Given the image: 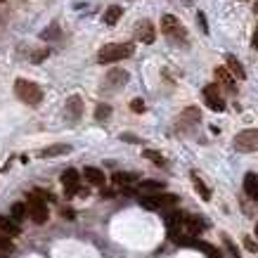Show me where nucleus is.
<instances>
[{
    "instance_id": "30",
    "label": "nucleus",
    "mask_w": 258,
    "mask_h": 258,
    "mask_svg": "<svg viewBox=\"0 0 258 258\" xmlns=\"http://www.w3.org/2000/svg\"><path fill=\"white\" fill-rule=\"evenodd\" d=\"M251 45L258 50V29H256V33H253V40H251Z\"/></svg>"
},
{
    "instance_id": "16",
    "label": "nucleus",
    "mask_w": 258,
    "mask_h": 258,
    "mask_svg": "<svg viewBox=\"0 0 258 258\" xmlns=\"http://www.w3.org/2000/svg\"><path fill=\"white\" fill-rule=\"evenodd\" d=\"M227 71H230V74H232L237 81L246 79V71H244V67L239 64V59H237V57H232V55L227 57Z\"/></svg>"
},
{
    "instance_id": "19",
    "label": "nucleus",
    "mask_w": 258,
    "mask_h": 258,
    "mask_svg": "<svg viewBox=\"0 0 258 258\" xmlns=\"http://www.w3.org/2000/svg\"><path fill=\"white\" fill-rule=\"evenodd\" d=\"M125 81H128V74H125L123 69H114V71H109V74H107V83H109V86L121 88Z\"/></svg>"
},
{
    "instance_id": "10",
    "label": "nucleus",
    "mask_w": 258,
    "mask_h": 258,
    "mask_svg": "<svg viewBox=\"0 0 258 258\" xmlns=\"http://www.w3.org/2000/svg\"><path fill=\"white\" fill-rule=\"evenodd\" d=\"M22 232V227H19V223H17L12 216H0V235H5V237H17Z\"/></svg>"
},
{
    "instance_id": "1",
    "label": "nucleus",
    "mask_w": 258,
    "mask_h": 258,
    "mask_svg": "<svg viewBox=\"0 0 258 258\" xmlns=\"http://www.w3.org/2000/svg\"><path fill=\"white\" fill-rule=\"evenodd\" d=\"M133 52H135L133 43H109V45H104L100 52H97V62L100 64L121 62V59H128Z\"/></svg>"
},
{
    "instance_id": "17",
    "label": "nucleus",
    "mask_w": 258,
    "mask_h": 258,
    "mask_svg": "<svg viewBox=\"0 0 258 258\" xmlns=\"http://www.w3.org/2000/svg\"><path fill=\"white\" fill-rule=\"evenodd\" d=\"M138 189H140V192H149V195H159V192L164 189V182H159V180H140V182H138Z\"/></svg>"
},
{
    "instance_id": "12",
    "label": "nucleus",
    "mask_w": 258,
    "mask_h": 258,
    "mask_svg": "<svg viewBox=\"0 0 258 258\" xmlns=\"http://www.w3.org/2000/svg\"><path fill=\"white\" fill-rule=\"evenodd\" d=\"M216 81H218V86H223L225 90H235V76H232L225 67H218V69H216Z\"/></svg>"
},
{
    "instance_id": "32",
    "label": "nucleus",
    "mask_w": 258,
    "mask_h": 258,
    "mask_svg": "<svg viewBox=\"0 0 258 258\" xmlns=\"http://www.w3.org/2000/svg\"><path fill=\"white\" fill-rule=\"evenodd\" d=\"M256 237H258V225H256Z\"/></svg>"
},
{
    "instance_id": "22",
    "label": "nucleus",
    "mask_w": 258,
    "mask_h": 258,
    "mask_svg": "<svg viewBox=\"0 0 258 258\" xmlns=\"http://www.w3.org/2000/svg\"><path fill=\"white\" fill-rule=\"evenodd\" d=\"M67 109H69L71 118L81 116V111H83V102H81L79 95H74V97H69V102H67Z\"/></svg>"
},
{
    "instance_id": "7",
    "label": "nucleus",
    "mask_w": 258,
    "mask_h": 258,
    "mask_svg": "<svg viewBox=\"0 0 258 258\" xmlns=\"http://www.w3.org/2000/svg\"><path fill=\"white\" fill-rule=\"evenodd\" d=\"M204 100H206V104H209L213 111H223V109H225V100L220 97L218 83H211V86L204 88Z\"/></svg>"
},
{
    "instance_id": "26",
    "label": "nucleus",
    "mask_w": 258,
    "mask_h": 258,
    "mask_svg": "<svg viewBox=\"0 0 258 258\" xmlns=\"http://www.w3.org/2000/svg\"><path fill=\"white\" fill-rule=\"evenodd\" d=\"M109 114H111V109L107 107V104H100V107H97V111H95V116L100 118V121H104V118L109 116Z\"/></svg>"
},
{
    "instance_id": "28",
    "label": "nucleus",
    "mask_w": 258,
    "mask_h": 258,
    "mask_svg": "<svg viewBox=\"0 0 258 258\" xmlns=\"http://www.w3.org/2000/svg\"><path fill=\"white\" fill-rule=\"evenodd\" d=\"M131 109H133V111H145V104H142V100H133V102H131Z\"/></svg>"
},
{
    "instance_id": "20",
    "label": "nucleus",
    "mask_w": 258,
    "mask_h": 258,
    "mask_svg": "<svg viewBox=\"0 0 258 258\" xmlns=\"http://www.w3.org/2000/svg\"><path fill=\"white\" fill-rule=\"evenodd\" d=\"M192 185L197 187V192H199V197H202L204 202H209V199H211V189H209L206 185H204V180L199 178L197 173H192Z\"/></svg>"
},
{
    "instance_id": "6",
    "label": "nucleus",
    "mask_w": 258,
    "mask_h": 258,
    "mask_svg": "<svg viewBox=\"0 0 258 258\" xmlns=\"http://www.w3.org/2000/svg\"><path fill=\"white\" fill-rule=\"evenodd\" d=\"M235 149L237 152H256L258 149V131L256 128H246L242 133L235 135Z\"/></svg>"
},
{
    "instance_id": "4",
    "label": "nucleus",
    "mask_w": 258,
    "mask_h": 258,
    "mask_svg": "<svg viewBox=\"0 0 258 258\" xmlns=\"http://www.w3.org/2000/svg\"><path fill=\"white\" fill-rule=\"evenodd\" d=\"M140 204L145 206V209H149V211H166V209H173V206L178 204V197L159 192V195L140 197Z\"/></svg>"
},
{
    "instance_id": "3",
    "label": "nucleus",
    "mask_w": 258,
    "mask_h": 258,
    "mask_svg": "<svg viewBox=\"0 0 258 258\" xmlns=\"http://www.w3.org/2000/svg\"><path fill=\"white\" fill-rule=\"evenodd\" d=\"M45 199H52L50 195H45V192H40V189H33L31 195H29V216H31V220L33 223H38V225H43L47 220V204H45Z\"/></svg>"
},
{
    "instance_id": "21",
    "label": "nucleus",
    "mask_w": 258,
    "mask_h": 258,
    "mask_svg": "<svg viewBox=\"0 0 258 258\" xmlns=\"http://www.w3.org/2000/svg\"><path fill=\"white\" fill-rule=\"evenodd\" d=\"M121 15H123V10L118 8V5H111V8L107 10V12H104V17H102V19H104V24L114 26V24H116L118 19H121Z\"/></svg>"
},
{
    "instance_id": "34",
    "label": "nucleus",
    "mask_w": 258,
    "mask_h": 258,
    "mask_svg": "<svg viewBox=\"0 0 258 258\" xmlns=\"http://www.w3.org/2000/svg\"><path fill=\"white\" fill-rule=\"evenodd\" d=\"M0 3H3V0H0Z\"/></svg>"
},
{
    "instance_id": "18",
    "label": "nucleus",
    "mask_w": 258,
    "mask_h": 258,
    "mask_svg": "<svg viewBox=\"0 0 258 258\" xmlns=\"http://www.w3.org/2000/svg\"><path fill=\"white\" fill-rule=\"evenodd\" d=\"M69 152H71L69 145H50V147H45L40 152V157L50 159V157H59V154H69Z\"/></svg>"
},
{
    "instance_id": "29",
    "label": "nucleus",
    "mask_w": 258,
    "mask_h": 258,
    "mask_svg": "<svg viewBox=\"0 0 258 258\" xmlns=\"http://www.w3.org/2000/svg\"><path fill=\"white\" fill-rule=\"evenodd\" d=\"M244 244H246V249H249V251H256V244L251 242L249 237H246V239H244Z\"/></svg>"
},
{
    "instance_id": "11",
    "label": "nucleus",
    "mask_w": 258,
    "mask_h": 258,
    "mask_svg": "<svg viewBox=\"0 0 258 258\" xmlns=\"http://www.w3.org/2000/svg\"><path fill=\"white\" fill-rule=\"evenodd\" d=\"M114 185H118V187L125 189V195L131 192V185H135L138 182V175L135 173H114Z\"/></svg>"
},
{
    "instance_id": "24",
    "label": "nucleus",
    "mask_w": 258,
    "mask_h": 258,
    "mask_svg": "<svg viewBox=\"0 0 258 258\" xmlns=\"http://www.w3.org/2000/svg\"><path fill=\"white\" fill-rule=\"evenodd\" d=\"M10 251H15V244L12 239L5 235H0V253H10Z\"/></svg>"
},
{
    "instance_id": "2",
    "label": "nucleus",
    "mask_w": 258,
    "mask_h": 258,
    "mask_svg": "<svg viewBox=\"0 0 258 258\" xmlns=\"http://www.w3.org/2000/svg\"><path fill=\"white\" fill-rule=\"evenodd\" d=\"M15 95L24 104H29V107H38L40 102H43V90H40V86H36L33 81H26V79L15 81Z\"/></svg>"
},
{
    "instance_id": "23",
    "label": "nucleus",
    "mask_w": 258,
    "mask_h": 258,
    "mask_svg": "<svg viewBox=\"0 0 258 258\" xmlns=\"http://www.w3.org/2000/svg\"><path fill=\"white\" fill-rule=\"evenodd\" d=\"M26 216H29V204H15V206H12V218H15L17 223L24 220Z\"/></svg>"
},
{
    "instance_id": "27",
    "label": "nucleus",
    "mask_w": 258,
    "mask_h": 258,
    "mask_svg": "<svg viewBox=\"0 0 258 258\" xmlns=\"http://www.w3.org/2000/svg\"><path fill=\"white\" fill-rule=\"evenodd\" d=\"M47 55H50V50H40V52H33V62H43Z\"/></svg>"
},
{
    "instance_id": "15",
    "label": "nucleus",
    "mask_w": 258,
    "mask_h": 258,
    "mask_svg": "<svg viewBox=\"0 0 258 258\" xmlns=\"http://www.w3.org/2000/svg\"><path fill=\"white\" fill-rule=\"evenodd\" d=\"M189 246H195V249H199V251H204L209 258H223V253H220L213 244H209V242H202V239H192V244Z\"/></svg>"
},
{
    "instance_id": "5",
    "label": "nucleus",
    "mask_w": 258,
    "mask_h": 258,
    "mask_svg": "<svg viewBox=\"0 0 258 258\" xmlns=\"http://www.w3.org/2000/svg\"><path fill=\"white\" fill-rule=\"evenodd\" d=\"M161 33L171 40H185L187 38L185 26L178 22V17H173V15H164V19H161Z\"/></svg>"
},
{
    "instance_id": "31",
    "label": "nucleus",
    "mask_w": 258,
    "mask_h": 258,
    "mask_svg": "<svg viewBox=\"0 0 258 258\" xmlns=\"http://www.w3.org/2000/svg\"><path fill=\"white\" fill-rule=\"evenodd\" d=\"M253 12H258V3H256V5H253Z\"/></svg>"
},
{
    "instance_id": "9",
    "label": "nucleus",
    "mask_w": 258,
    "mask_h": 258,
    "mask_svg": "<svg viewBox=\"0 0 258 258\" xmlns=\"http://www.w3.org/2000/svg\"><path fill=\"white\" fill-rule=\"evenodd\" d=\"M135 38L142 40V43H154V38H157V31H154V24L147 22V19H142L138 26H135Z\"/></svg>"
},
{
    "instance_id": "25",
    "label": "nucleus",
    "mask_w": 258,
    "mask_h": 258,
    "mask_svg": "<svg viewBox=\"0 0 258 258\" xmlns=\"http://www.w3.org/2000/svg\"><path fill=\"white\" fill-rule=\"evenodd\" d=\"M145 157H147L149 161H154V164H159V166H164V164H166L164 157H161L159 152H152V149H147V152H145Z\"/></svg>"
},
{
    "instance_id": "33",
    "label": "nucleus",
    "mask_w": 258,
    "mask_h": 258,
    "mask_svg": "<svg viewBox=\"0 0 258 258\" xmlns=\"http://www.w3.org/2000/svg\"><path fill=\"white\" fill-rule=\"evenodd\" d=\"M0 258H8V256H3V253H0Z\"/></svg>"
},
{
    "instance_id": "8",
    "label": "nucleus",
    "mask_w": 258,
    "mask_h": 258,
    "mask_svg": "<svg viewBox=\"0 0 258 258\" xmlns=\"http://www.w3.org/2000/svg\"><path fill=\"white\" fill-rule=\"evenodd\" d=\"M79 182H81L79 171H74V168H69V171H64V175H62V185H64V192H67V197L79 195V192H81Z\"/></svg>"
},
{
    "instance_id": "13",
    "label": "nucleus",
    "mask_w": 258,
    "mask_h": 258,
    "mask_svg": "<svg viewBox=\"0 0 258 258\" xmlns=\"http://www.w3.org/2000/svg\"><path fill=\"white\" fill-rule=\"evenodd\" d=\"M244 192H246L253 202H258V178H256V173H246V175H244Z\"/></svg>"
},
{
    "instance_id": "14",
    "label": "nucleus",
    "mask_w": 258,
    "mask_h": 258,
    "mask_svg": "<svg viewBox=\"0 0 258 258\" xmlns=\"http://www.w3.org/2000/svg\"><path fill=\"white\" fill-rule=\"evenodd\" d=\"M83 178H86L90 185H97V187L104 185V173H102L100 168H95V166H88L86 171H83Z\"/></svg>"
}]
</instances>
